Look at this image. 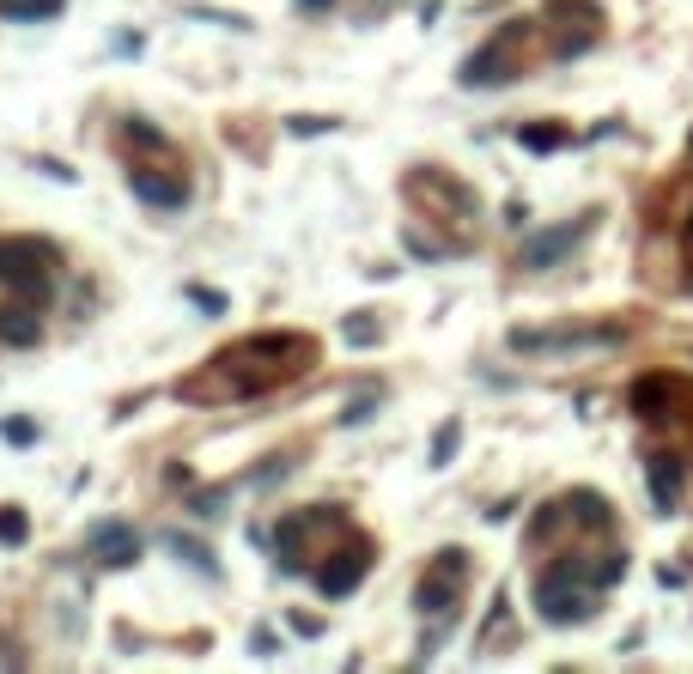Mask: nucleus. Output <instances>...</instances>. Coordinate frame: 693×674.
<instances>
[{"instance_id":"1","label":"nucleus","mask_w":693,"mask_h":674,"mask_svg":"<svg viewBox=\"0 0 693 674\" xmlns=\"http://www.w3.org/2000/svg\"><path fill=\"white\" fill-rule=\"evenodd\" d=\"M311 359H317L311 334H299V329H262V334H250V341L213 353L195 378L177 383V401H189V408L255 401V395H268V389L304 378V371H311Z\"/></svg>"},{"instance_id":"2","label":"nucleus","mask_w":693,"mask_h":674,"mask_svg":"<svg viewBox=\"0 0 693 674\" xmlns=\"http://www.w3.org/2000/svg\"><path fill=\"white\" fill-rule=\"evenodd\" d=\"M609 583H602V560H584V553H560L535 572V614L548 626H584L602 607Z\"/></svg>"},{"instance_id":"3","label":"nucleus","mask_w":693,"mask_h":674,"mask_svg":"<svg viewBox=\"0 0 693 674\" xmlns=\"http://www.w3.org/2000/svg\"><path fill=\"white\" fill-rule=\"evenodd\" d=\"M523 43H530V19H505L469 61L456 68V80L469 92H486V85H511L523 73Z\"/></svg>"},{"instance_id":"4","label":"nucleus","mask_w":693,"mask_h":674,"mask_svg":"<svg viewBox=\"0 0 693 674\" xmlns=\"http://www.w3.org/2000/svg\"><path fill=\"white\" fill-rule=\"evenodd\" d=\"M626 322H548V329H511V353H602L621 346Z\"/></svg>"},{"instance_id":"5","label":"nucleus","mask_w":693,"mask_h":674,"mask_svg":"<svg viewBox=\"0 0 693 674\" xmlns=\"http://www.w3.org/2000/svg\"><path fill=\"white\" fill-rule=\"evenodd\" d=\"M378 565V547H371L365 535H346L341 547L323 553V565H317V590L329 595V602H346V595L365 583V572Z\"/></svg>"},{"instance_id":"6","label":"nucleus","mask_w":693,"mask_h":674,"mask_svg":"<svg viewBox=\"0 0 693 674\" xmlns=\"http://www.w3.org/2000/svg\"><path fill=\"white\" fill-rule=\"evenodd\" d=\"M462 577H469V553L444 547L439 560L426 565V577H420L414 607H420V614H432V620H451L456 614V595H462Z\"/></svg>"},{"instance_id":"7","label":"nucleus","mask_w":693,"mask_h":674,"mask_svg":"<svg viewBox=\"0 0 693 674\" xmlns=\"http://www.w3.org/2000/svg\"><path fill=\"white\" fill-rule=\"evenodd\" d=\"M596 219H602V213H578V219H560V225H548V231H530V238H523V250H518V262H523V268H554V262H566L578 243L596 231Z\"/></svg>"},{"instance_id":"8","label":"nucleus","mask_w":693,"mask_h":674,"mask_svg":"<svg viewBox=\"0 0 693 674\" xmlns=\"http://www.w3.org/2000/svg\"><path fill=\"white\" fill-rule=\"evenodd\" d=\"M329 523H341V511H329V504H311V511H287L280 516V529H274V560H280V572L287 577H299L304 572V541L317 535V529H329Z\"/></svg>"},{"instance_id":"9","label":"nucleus","mask_w":693,"mask_h":674,"mask_svg":"<svg viewBox=\"0 0 693 674\" xmlns=\"http://www.w3.org/2000/svg\"><path fill=\"white\" fill-rule=\"evenodd\" d=\"M682 401H687V383L670 378V371H651V378L633 383V413H639L645 425L675 420V413H682Z\"/></svg>"},{"instance_id":"10","label":"nucleus","mask_w":693,"mask_h":674,"mask_svg":"<svg viewBox=\"0 0 693 674\" xmlns=\"http://www.w3.org/2000/svg\"><path fill=\"white\" fill-rule=\"evenodd\" d=\"M128 189H134V201H147L152 213H183L189 207V183L171 171H152V164H128Z\"/></svg>"},{"instance_id":"11","label":"nucleus","mask_w":693,"mask_h":674,"mask_svg":"<svg viewBox=\"0 0 693 674\" xmlns=\"http://www.w3.org/2000/svg\"><path fill=\"white\" fill-rule=\"evenodd\" d=\"M86 547H92V560L104 565V572H122V565L140 560V535L128 523H98L92 535H86Z\"/></svg>"},{"instance_id":"12","label":"nucleus","mask_w":693,"mask_h":674,"mask_svg":"<svg viewBox=\"0 0 693 674\" xmlns=\"http://www.w3.org/2000/svg\"><path fill=\"white\" fill-rule=\"evenodd\" d=\"M645 481H651V504L675 511L682 504V456L675 450H645Z\"/></svg>"},{"instance_id":"13","label":"nucleus","mask_w":693,"mask_h":674,"mask_svg":"<svg viewBox=\"0 0 693 674\" xmlns=\"http://www.w3.org/2000/svg\"><path fill=\"white\" fill-rule=\"evenodd\" d=\"M0 341H7V346H37V341H43V304L7 298V304H0Z\"/></svg>"},{"instance_id":"14","label":"nucleus","mask_w":693,"mask_h":674,"mask_svg":"<svg viewBox=\"0 0 693 674\" xmlns=\"http://www.w3.org/2000/svg\"><path fill=\"white\" fill-rule=\"evenodd\" d=\"M566 523H572V529H590V535H609V529H614V511H609V499H602V492L578 486V492H566Z\"/></svg>"},{"instance_id":"15","label":"nucleus","mask_w":693,"mask_h":674,"mask_svg":"<svg viewBox=\"0 0 693 674\" xmlns=\"http://www.w3.org/2000/svg\"><path fill=\"white\" fill-rule=\"evenodd\" d=\"M566 128H560V122H523L518 128V147L523 152H560V147H566Z\"/></svg>"},{"instance_id":"16","label":"nucleus","mask_w":693,"mask_h":674,"mask_svg":"<svg viewBox=\"0 0 693 674\" xmlns=\"http://www.w3.org/2000/svg\"><path fill=\"white\" fill-rule=\"evenodd\" d=\"M61 7H68V0H0V19H12V24H37V19H56Z\"/></svg>"},{"instance_id":"17","label":"nucleus","mask_w":693,"mask_h":674,"mask_svg":"<svg viewBox=\"0 0 693 674\" xmlns=\"http://www.w3.org/2000/svg\"><path fill=\"white\" fill-rule=\"evenodd\" d=\"M456 437H462V420H444L439 437H432V469H451L456 462Z\"/></svg>"},{"instance_id":"18","label":"nucleus","mask_w":693,"mask_h":674,"mask_svg":"<svg viewBox=\"0 0 693 674\" xmlns=\"http://www.w3.org/2000/svg\"><path fill=\"white\" fill-rule=\"evenodd\" d=\"M171 553H177V560H189L201 577H220V560H213V553H201V541H183V535H177Z\"/></svg>"},{"instance_id":"19","label":"nucleus","mask_w":693,"mask_h":674,"mask_svg":"<svg viewBox=\"0 0 693 674\" xmlns=\"http://www.w3.org/2000/svg\"><path fill=\"white\" fill-rule=\"evenodd\" d=\"M122 134H128V140H140V147H152V152H171V140H164L159 128L147 122V115H128V122H122Z\"/></svg>"},{"instance_id":"20","label":"nucleus","mask_w":693,"mask_h":674,"mask_svg":"<svg viewBox=\"0 0 693 674\" xmlns=\"http://www.w3.org/2000/svg\"><path fill=\"white\" fill-rule=\"evenodd\" d=\"M341 334H346V341H353V346H365V341H371V334H378V322H371V316H365V310H353V316H346V322H341Z\"/></svg>"},{"instance_id":"21","label":"nucleus","mask_w":693,"mask_h":674,"mask_svg":"<svg viewBox=\"0 0 693 674\" xmlns=\"http://www.w3.org/2000/svg\"><path fill=\"white\" fill-rule=\"evenodd\" d=\"M189 298L201 304V316H225V304H231V298L213 292V286H189Z\"/></svg>"},{"instance_id":"22","label":"nucleus","mask_w":693,"mask_h":674,"mask_svg":"<svg viewBox=\"0 0 693 674\" xmlns=\"http://www.w3.org/2000/svg\"><path fill=\"white\" fill-rule=\"evenodd\" d=\"M402 243H408V255H420V262H451V255H444V250H439V243H432V238H420V231H408Z\"/></svg>"},{"instance_id":"23","label":"nucleus","mask_w":693,"mask_h":674,"mask_svg":"<svg viewBox=\"0 0 693 674\" xmlns=\"http://www.w3.org/2000/svg\"><path fill=\"white\" fill-rule=\"evenodd\" d=\"M0 437H7V444H31V437H37V425L24 420V413H12V420H0Z\"/></svg>"},{"instance_id":"24","label":"nucleus","mask_w":693,"mask_h":674,"mask_svg":"<svg viewBox=\"0 0 693 674\" xmlns=\"http://www.w3.org/2000/svg\"><path fill=\"white\" fill-rule=\"evenodd\" d=\"M0 541H7V547H19V541H24V511H12V504L0 511Z\"/></svg>"},{"instance_id":"25","label":"nucleus","mask_w":693,"mask_h":674,"mask_svg":"<svg viewBox=\"0 0 693 674\" xmlns=\"http://www.w3.org/2000/svg\"><path fill=\"white\" fill-rule=\"evenodd\" d=\"M287 128L292 134H329L335 122H329V115H299V122H287Z\"/></svg>"},{"instance_id":"26","label":"nucleus","mask_w":693,"mask_h":674,"mask_svg":"<svg viewBox=\"0 0 693 674\" xmlns=\"http://www.w3.org/2000/svg\"><path fill=\"white\" fill-rule=\"evenodd\" d=\"M371 408H378V395H359L353 408L341 413V425H359V420H371Z\"/></svg>"},{"instance_id":"27","label":"nucleus","mask_w":693,"mask_h":674,"mask_svg":"<svg viewBox=\"0 0 693 674\" xmlns=\"http://www.w3.org/2000/svg\"><path fill=\"white\" fill-rule=\"evenodd\" d=\"M250 651H255V656H274V651H280V644H274V632H268V626H255Z\"/></svg>"},{"instance_id":"28","label":"nucleus","mask_w":693,"mask_h":674,"mask_svg":"<svg viewBox=\"0 0 693 674\" xmlns=\"http://www.w3.org/2000/svg\"><path fill=\"white\" fill-rule=\"evenodd\" d=\"M292 632H304V638H317V632H323V620H317V614H292Z\"/></svg>"},{"instance_id":"29","label":"nucleus","mask_w":693,"mask_h":674,"mask_svg":"<svg viewBox=\"0 0 693 674\" xmlns=\"http://www.w3.org/2000/svg\"><path fill=\"white\" fill-rule=\"evenodd\" d=\"M299 12H311V19H323V12H335V0H292Z\"/></svg>"},{"instance_id":"30","label":"nucleus","mask_w":693,"mask_h":674,"mask_svg":"<svg viewBox=\"0 0 693 674\" xmlns=\"http://www.w3.org/2000/svg\"><path fill=\"white\" fill-rule=\"evenodd\" d=\"M371 7H395V0H371Z\"/></svg>"}]
</instances>
